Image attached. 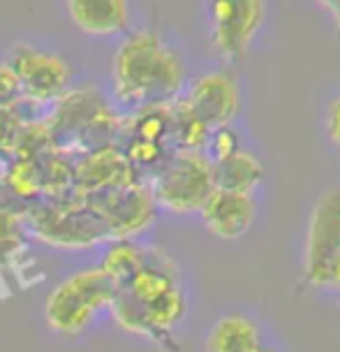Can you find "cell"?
Returning a JSON list of instances; mask_svg holds the SVG:
<instances>
[{
    "mask_svg": "<svg viewBox=\"0 0 340 352\" xmlns=\"http://www.w3.org/2000/svg\"><path fill=\"white\" fill-rule=\"evenodd\" d=\"M111 84L118 102L132 109L169 104L185 88V63L157 30H135L113 54Z\"/></svg>",
    "mask_w": 340,
    "mask_h": 352,
    "instance_id": "1",
    "label": "cell"
},
{
    "mask_svg": "<svg viewBox=\"0 0 340 352\" xmlns=\"http://www.w3.org/2000/svg\"><path fill=\"white\" fill-rule=\"evenodd\" d=\"M118 285L100 267L84 269L58 283L44 301V322L58 336L77 338L102 308H109Z\"/></svg>",
    "mask_w": 340,
    "mask_h": 352,
    "instance_id": "2",
    "label": "cell"
},
{
    "mask_svg": "<svg viewBox=\"0 0 340 352\" xmlns=\"http://www.w3.org/2000/svg\"><path fill=\"white\" fill-rule=\"evenodd\" d=\"M148 188L157 209L174 216L199 213L216 190L213 162L204 151H172L153 172Z\"/></svg>",
    "mask_w": 340,
    "mask_h": 352,
    "instance_id": "3",
    "label": "cell"
},
{
    "mask_svg": "<svg viewBox=\"0 0 340 352\" xmlns=\"http://www.w3.org/2000/svg\"><path fill=\"white\" fill-rule=\"evenodd\" d=\"M47 123L54 132L56 148L60 137H70V148L81 142L88 151H98L111 146L113 137L123 132V118L111 107H106L91 88L67 91L56 102V114Z\"/></svg>",
    "mask_w": 340,
    "mask_h": 352,
    "instance_id": "4",
    "label": "cell"
},
{
    "mask_svg": "<svg viewBox=\"0 0 340 352\" xmlns=\"http://www.w3.org/2000/svg\"><path fill=\"white\" fill-rule=\"evenodd\" d=\"M340 257V192L319 195L308 216L304 243V278L308 285L324 290L333 264Z\"/></svg>",
    "mask_w": 340,
    "mask_h": 352,
    "instance_id": "5",
    "label": "cell"
},
{
    "mask_svg": "<svg viewBox=\"0 0 340 352\" xmlns=\"http://www.w3.org/2000/svg\"><path fill=\"white\" fill-rule=\"evenodd\" d=\"M35 234L56 248H86L106 239L104 225L84 197L79 202L37 204L30 211Z\"/></svg>",
    "mask_w": 340,
    "mask_h": 352,
    "instance_id": "6",
    "label": "cell"
},
{
    "mask_svg": "<svg viewBox=\"0 0 340 352\" xmlns=\"http://www.w3.org/2000/svg\"><path fill=\"white\" fill-rule=\"evenodd\" d=\"M267 16V0H209L211 44L225 63L241 60Z\"/></svg>",
    "mask_w": 340,
    "mask_h": 352,
    "instance_id": "7",
    "label": "cell"
},
{
    "mask_svg": "<svg viewBox=\"0 0 340 352\" xmlns=\"http://www.w3.org/2000/svg\"><path fill=\"white\" fill-rule=\"evenodd\" d=\"M84 199L102 220L106 239H113V241H132L148 228H153L157 220V204L153 192L146 184H139V181L116 188L111 192L98 195V197Z\"/></svg>",
    "mask_w": 340,
    "mask_h": 352,
    "instance_id": "8",
    "label": "cell"
},
{
    "mask_svg": "<svg viewBox=\"0 0 340 352\" xmlns=\"http://www.w3.org/2000/svg\"><path fill=\"white\" fill-rule=\"evenodd\" d=\"M8 65L21 86V96L35 104H52L70 91L72 70L65 58L37 52L30 44H14Z\"/></svg>",
    "mask_w": 340,
    "mask_h": 352,
    "instance_id": "9",
    "label": "cell"
},
{
    "mask_svg": "<svg viewBox=\"0 0 340 352\" xmlns=\"http://www.w3.org/2000/svg\"><path fill=\"white\" fill-rule=\"evenodd\" d=\"M183 102L209 130L234 125L241 114L243 96L238 77L231 70H213L192 79Z\"/></svg>",
    "mask_w": 340,
    "mask_h": 352,
    "instance_id": "10",
    "label": "cell"
},
{
    "mask_svg": "<svg viewBox=\"0 0 340 352\" xmlns=\"http://www.w3.org/2000/svg\"><path fill=\"white\" fill-rule=\"evenodd\" d=\"M135 176L137 172L125 153L111 144V146L91 151L84 155V160L74 165V190L81 197H98V195L135 184Z\"/></svg>",
    "mask_w": 340,
    "mask_h": 352,
    "instance_id": "11",
    "label": "cell"
},
{
    "mask_svg": "<svg viewBox=\"0 0 340 352\" xmlns=\"http://www.w3.org/2000/svg\"><path fill=\"white\" fill-rule=\"evenodd\" d=\"M201 223L213 236L236 241L245 236L257 218V199L250 192H234L216 188L199 211Z\"/></svg>",
    "mask_w": 340,
    "mask_h": 352,
    "instance_id": "12",
    "label": "cell"
},
{
    "mask_svg": "<svg viewBox=\"0 0 340 352\" xmlns=\"http://www.w3.org/2000/svg\"><path fill=\"white\" fill-rule=\"evenodd\" d=\"M65 5L77 28L88 35L106 37L128 28V0H65Z\"/></svg>",
    "mask_w": 340,
    "mask_h": 352,
    "instance_id": "13",
    "label": "cell"
},
{
    "mask_svg": "<svg viewBox=\"0 0 340 352\" xmlns=\"http://www.w3.org/2000/svg\"><path fill=\"white\" fill-rule=\"evenodd\" d=\"M260 345H264L260 324L243 313H229L211 327L204 352H250Z\"/></svg>",
    "mask_w": 340,
    "mask_h": 352,
    "instance_id": "14",
    "label": "cell"
},
{
    "mask_svg": "<svg viewBox=\"0 0 340 352\" xmlns=\"http://www.w3.org/2000/svg\"><path fill=\"white\" fill-rule=\"evenodd\" d=\"M213 174H216V188L220 190L250 195H255V190L267 179V169H264L262 160L245 146L223 160L213 162Z\"/></svg>",
    "mask_w": 340,
    "mask_h": 352,
    "instance_id": "15",
    "label": "cell"
},
{
    "mask_svg": "<svg viewBox=\"0 0 340 352\" xmlns=\"http://www.w3.org/2000/svg\"><path fill=\"white\" fill-rule=\"evenodd\" d=\"M172 132V102L169 104H150L135 109L128 121H123V135L130 140L169 144Z\"/></svg>",
    "mask_w": 340,
    "mask_h": 352,
    "instance_id": "16",
    "label": "cell"
},
{
    "mask_svg": "<svg viewBox=\"0 0 340 352\" xmlns=\"http://www.w3.org/2000/svg\"><path fill=\"white\" fill-rule=\"evenodd\" d=\"M211 130L192 114V109L183 102V98L172 102V132L169 144L174 151H204Z\"/></svg>",
    "mask_w": 340,
    "mask_h": 352,
    "instance_id": "17",
    "label": "cell"
},
{
    "mask_svg": "<svg viewBox=\"0 0 340 352\" xmlns=\"http://www.w3.org/2000/svg\"><path fill=\"white\" fill-rule=\"evenodd\" d=\"M144 260H146V248L137 246L135 241H113L100 262V269L121 287L141 267Z\"/></svg>",
    "mask_w": 340,
    "mask_h": 352,
    "instance_id": "18",
    "label": "cell"
},
{
    "mask_svg": "<svg viewBox=\"0 0 340 352\" xmlns=\"http://www.w3.org/2000/svg\"><path fill=\"white\" fill-rule=\"evenodd\" d=\"M125 158L130 160V165L137 169H155L169 158V146L167 144H157V142H144V140H130V144L125 146Z\"/></svg>",
    "mask_w": 340,
    "mask_h": 352,
    "instance_id": "19",
    "label": "cell"
},
{
    "mask_svg": "<svg viewBox=\"0 0 340 352\" xmlns=\"http://www.w3.org/2000/svg\"><path fill=\"white\" fill-rule=\"evenodd\" d=\"M238 148H243L238 132L234 130V125H225V128L211 130L209 142H206V146H204V153L209 155L211 162H218L227 158V155L236 153Z\"/></svg>",
    "mask_w": 340,
    "mask_h": 352,
    "instance_id": "20",
    "label": "cell"
},
{
    "mask_svg": "<svg viewBox=\"0 0 340 352\" xmlns=\"http://www.w3.org/2000/svg\"><path fill=\"white\" fill-rule=\"evenodd\" d=\"M23 118L19 114V107H10V109H0V155L14 158L16 140L21 135Z\"/></svg>",
    "mask_w": 340,
    "mask_h": 352,
    "instance_id": "21",
    "label": "cell"
},
{
    "mask_svg": "<svg viewBox=\"0 0 340 352\" xmlns=\"http://www.w3.org/2000/svg\"><path fill=\"white\" fill-rule=\"evenodd\" d=\"M322 128L329 146L336 151V155L340 158V88L326 100L324 114H322Z\"/></svg>",
    "mask_w": 340,
    "mask_h": 352,
    "instance_id": "22",
    "label": "cell"
},
{
    "mask_svg": "<svg viewBox=\"0 0 340 352\" xmlns=\"http://www.w3.org/2000/svg\"><path fill=\"white\" fill-rule=\"evenodd\" d=\"M23 100L21 86L12 72L8 63H0V109H10V107H19Z\"/></svg>",
    "mask_w": 340,
    "mask_h": 352,
    "instance_id": "23",
    "label": "cell"
},
{
    "mask_svg": "<svg viewBox=\"0 0 340 352\" xmlns=\"http://www.w3.org/2000/svg\"><path fill=\"white\" fill-rule=\"evenodd\" d=\"M21 218L16 213L0 209V248H8L12 243H19V232H21Z\"/></svg>",
    "mask_w": 340,
    "mask_h": 352,
    "instance_id": "24",
    "label": "cell"
},
{
    "mask_svg": "<svg viewBox=\"0 0 340 352\" xmlns=\"http://www.w3.org/2000/svg\"><path fill=\"white\" fill-rule=\"evenodd\" d=\"M317 8H322L326 14L331 16V21H336L338 16V8H340V0H313Z\"/></svg>",
    "mask_w": 340,
    "mask_h": 352,
    "instance_id": "25",
    "label": "cell"
},
{
    "mask_svg": "<svg viewBox=\"0 0 340 352\" xmlns=\"http://www.w3.org/2000/svg\"><path fill=\"white\" fill-rule=\"evenodd\" d=\"M326 290H333V292L338 294V299H340V257H338V262L333 264V269H331L329 285H326Z\"/></svg>",
    "mask_w": 340,
    "mask_h": 352,
    "instance_id": "26",
    "label": "cell"
},
{
    "mask_svg": "<svg viewBox=\"0 0 340 352\" xmlns=\"http://www.w3.org/2000/svg\"><path fill=\"white\" fill-rule=\"evenodd\" d=\"M250 352H275V350L267 348V345H260V348H255V350H250Z\"/></svg>",
    "mask_w": 340,
    "mask_h": 352,
    "instance_id": "27",
    "label": "cell"
},
{
    "mask_svg": "<svg viewBox=\"0 0 340 352\" xmlns=\"http://www.w3.org/2000/svg\"><path fill=\"white\" fill-rule=\"evenodd\" d=\"M333 23H336V28H338V33H340V8H338V16H336V21H333Z\"/></svg>",
    "mask_w": 340,
    "mask_h": 352,
    "instance_id": "28",
    "label": "cell"
}]
</instances>
